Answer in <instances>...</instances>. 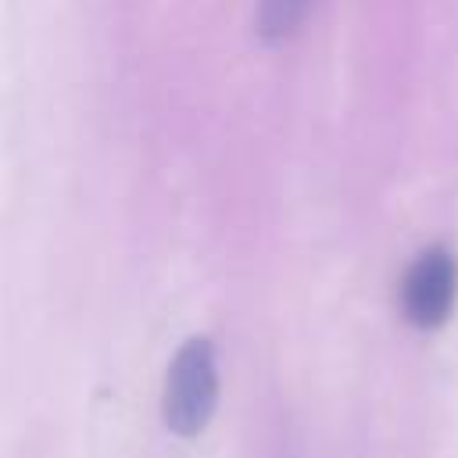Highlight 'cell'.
<instances>
[{
	"label": "cell",
	"mask_w": 458,
	"mask_h": 458,
	"mask_svg": "<svg viewBox=\"0 0 458 458\" xmlns=\"http://www.w3.org/2000/svg\"><path fill=\"white\" fill-rule=\"evenodd\" d=\"M311 7H315V0H258L254 4V29L272 47L286 43L304 25Z\"/></svg>",
	"instance_id": "obj_3"
},
{
	"label": "cell",
	"mask_w": 458,
	"mask_h": 458,
	"mask_svg": "<svg viewBox=\"0 0 458 458\" xmlns=\"http://www.w3.org/2000/svg\"><path fill=\"white\" fill-rule=\"evenodd\" d=\"M458 297V261L447 247H426L401 279V311L415 329H440Z\"/></svg>",
	"instance_id": "obj_2"
},
{
	"label": "cell",
	"mask_w": 458,
	"mask_h": 458,
	"mask_svg": "<svg viewBox=\"0 0 458 458\" xmlns=\"http://www.w3.org/2000/svg\"><path fill=\"white\" fill-rule=\"evenodd\" d=\"M218 408V354L211 336H186L165 369L161 422L179 440H197Z\"/></svg>",
	"instance_id": "obj_1"
}]
</instances>
